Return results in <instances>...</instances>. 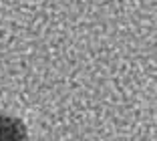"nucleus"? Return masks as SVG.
<instances>
[{
    "label": "nucleus",
    "instance_id": "f257e3e1",
    "mask_svg": "<svg viewBox=\"0 0 157 141\" xmlns=\"http://www.w3.org/2000/svg\"><path fill=\"white\" fill-rule=\"evenodd\" d=\"M0 141H26V127L16 117L0 115Z\"/></svg>",
    "mask_w": 157,
    "mask_h": 141
}]
</instances>
